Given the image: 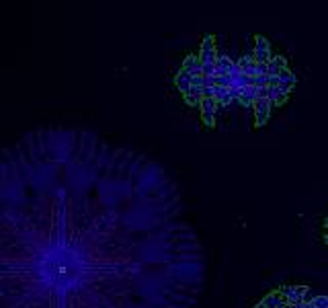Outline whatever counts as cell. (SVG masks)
I'll return each instance as SVG.
<instances>
[{"instance_id": "obj_2", "label": "cell", "mask_w": 328, "mask_h": 308, "mask_svg": "<svg viewBox=\"0 0 328 308\" xmlns=\"http://www.w3.org/2000/svg\"><path fill=\"white\" fill-rule=\"evenodd\" d=\"M273 58L271 45L263 35H256V45H254V62L256 64H269Z\"/></svg>"}, {"instance_id": "obj_9", "label": "cell", "mask_w": 328, "mask_h": 308, "mask_svg": "<svg viewBox=\"0 0 328 308\" xmlns=\"http://www.w3.org/2000/svg\"><path fill=\"white\" fill-rule=\"evenodd\" d=\"M289 97L287 93H283L279 86H275V88H269V103L273 105V107H277V105H281V103H285V99Z\"/></svg>"}, {"instance_id": "obj_10", "label": "cell", "mask_w": 328, "mask_h": 308, "mask_svg": "<svg viewBox=\"0 0 328 308\" xmlns=\"http://www.w3.org/2000/svg\"><path fill=\"white\" fill-rule=\"evenodd\" d=\"M238 101H240L244 107H254V101H256V88H252V86L244 88Z\"/></svg>"}, {"instance_id": "obj_13", "label": "cell", "mask_w": 328, "mask_h": 308, "mask_svg": "<svg viewBox=\"0 0 328 308\" xmlns=\"http://www.w3.org/2000/svg\"><path fill=\"white\" fill-rule=\"evenodd\" d=\"M310 304L314 308H328V296H316Z\"/></svg>"}, {"instance_id": "obj_12", "label": "cell", "mask_w": 328, "mask_h": 308, "mask_svg": "<svg viewBox=\"0 0 328 308\" xmlns=\"http://www.w3.org/2000/svg\"><path fill=\"white\" fill-rule=\"evenodd\" d=\"M176 86L183 91V95L189 91V88H191V76H189L185 70L178 72V76H176Z\"/></svg>"}, {"instance_id": "obj_3", "label": "cell", "mask_w": 328, "mask_h": 308, "mask_svg": "<svg viewBox=\"0 0 328 308\" xmlns=\"http://www.w3.org/2000/svg\"><path fill=\"white\" fill-rule=\"evenodd\" d=\"M306 292H308L306 286H283L281 290H279L281 298L287 304H300V302H304V294Z\"/></svg>"}, {"instance_id": "obj_11", "label": "cell", "mask_w": 328, "mask_h": 308, "mask_svg": "<svg viewBox=\"0 0 328 308\" xmlns=\"http://www.w3.org/2000/svg\"><path fill=\"white\" fill-rule=\"evenodd\" d=\"M261 304L265 306V308H277L281 304V294L279 292H271V294H267L263 300H261Z\"/></svg>"}, {"instance_id": "obj_1", "label": "cell", "mask_w": 328, "mask_h": 308, "mask_svg": "<svg viewBox=\"0 0 328 308\" xmlns=\"http://www.w3.org/2000/svg\"><path fill=\"white\" fill-rule=\"evenodd\" d=\"M174 189L144 156L45 127L0 148V308H185Z\"/></svg>"}, {"instance_id": "obj_8", "label": "cell", "mask_w": 328, "mask_h": 308, "mask_svg": "<svg viewBox=\"0 0 328 308\" xmlns=\"http://www.w3.org/2000/svg\"><path fill=\"white\" fill-rule=\"evenodd\" d=\"M285 68H287V60L283 56H275L267 64V76H279V72L285 70Z\"/></svg>"}, {"instance_id": "obj_6", "label": "cell", "mask_w": 328, "mask_h": 308, "mask_svg": "<svg viewBox=\"0 0 328 308\" xmlns=\"http://www.w3.org/2000/svg\"><path fill=\"white\" fill-rule=\"evenodd\" d=\"M277 78H279V88H281L283 93H287V95H289V93L293 91V86H295V82H297L295 74L289 70V68H285V70H281Z\"/></svg>"}, {"instance_id": "obj_15", "label": "cell", "mask_w": 328, "mask_h": 308, "mask_svg": "<svg viewBox=\"0 0 328 308\" xmlns=\"http://www.w3.org/2000/svg\"><path fill=\"white\" fill-rule=\"evenodd\" d=\"M326 245H328V234H326Z\"/></svg>"}, {"instance_id": "obj_5", "label": "cell", "mask_w": 328, "mask_h": 308, "mask_svg": "<svg viewBox=\"0 0 328 308\" xmlns=\"http://www.w3.org/2000/svg\"><path fill=\"white\" fill-rule=\"evenodd\" d=\"M201 115H203V122L207 125H213V119H215V99H201Z\"/></svg>"}, {"instance_id": "obj_7", "label": "cell", "mask_w": 328, "mask_h": 308, "mask_svg": "<svg viewBox=\"0 0 328 308\" xmlns=\"http://www.w3.org/2000/svg\"><path fill=\"white\" fill-rule=\"evenodd\" d=\"M234 68V62L228 56H222L217 54V60H215V76H228L232 72Z\"/></svg>"}, {"instance_id": "obj_14", "label": "cell", "mask_w": 328, "mask_h": 308, "mask_svg": "<svg viewBox=\"0 0 328 308\" xmlns=\"http://www.w3.org/2000/svg\"><path fill=\"white\" fill-rule=\"evenodd\" d=\"M254 308H265V306H263V304H261V302H258V304H256V306H254Z\"/></svg>"}, {"instance_id": "obj_4", "label": "cell", "mask_w": 328, "mask_h": 308, "mask_svg": "<svg viewBox=\"0 0 328 308\" xmlns=\"http://www.w3.org/2000/svg\"><path fill=\"white\" fill-rule=\"evenodd\" d=\"M271 111H273V105L269 103V99H256L254 101V113H256V125L258 127L269 122Z\"/></svg>"}, {"instance_id": "obj_16", "label": "cell", "mask_w": 328, "mask_h": 308, "mask_svg": "<svg viewBox=\"0 0 328 308\" xmlns=\"http://www.w3.org/2000/svg\"><path fill=\"white\" fill-rule=\"evenodd\" d=\"M326 228H328V218H326Z\"/></svg>"}]
</instances>
